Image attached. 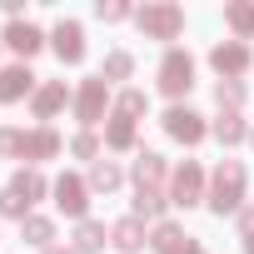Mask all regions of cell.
Listing matches in <instances>:
<instances>
[{
    "label": "cell",
    "instance_id": "1",
    "mask_svg": "<svg viewBox=\"0 0 254 254\" xmlns=\"http://www.w3.org/2000/svg\"><path fill=\"white\" fill-rule=\"evenodd\" d=\"M204 204H209V214H219V219H234L244 204H249V170H244V160H219L214 170H209V194H204Z\"/></svg>",
    "mask_w": 254,
    "mask_h": 254
},
{
    "label": "cell",
    "instance_id": "2",
    "mask_svg": "<svg viewBox=\"0 0 254 254\" xmlns=\"http://www.w3.org/2000/svg\"><path fill=\"white\" fill-rule=\"evenodd\" d=\"M135 30L170 50L185 35V5H175V0H145V5H135Z\"/></svg>",
    "mask_w": 254,
    "mask_h": 254
},
{
    "label": "cell",
    "instance_id": "3",
    "mask_svg": "<svg viewBox=\"0 0 254 254\" xmlns=\"http://www.w3.org/2000/svg\"><path fill=\"white\" fill-rule=\"evenodd\" d=\"M155 90L170 100V105H185V95L194 90V55L185 45H170L155 65Z\"/></svg>",
    "mask_w": 254,
    "mask_h": 254
},
{
    "label": "cell",
    "instance_id": "4",
    "mask_svg": "<svg viewBox=\"0 0 254 254\" xmlns=\"http://www.w3.org/2000/svg\"><path fill=\"white\" fill-rule=\"evenodd\" d=\"M110 110H115V90H110L100 75H85V80L75 85V105H70L75 125H80V130H100V125L110 120Z\"/></svg>",
    "mask_w": 254,
    "mask_h": 254
},
{
    "label": "cell",
    "instance_id": "5",
    "mask_svg": "<svg viewBox=\"0 0 254 254\" xmlns=\"http://www.w3.org/2000/svg\"><path fill=\"white\" fill-rule=\"evenodd\" d=\"M170 204L175 209H194V204H204V194H209V170L199 165V160H180L175 170H170Z\"/></svg>",
    "mask_w": 254,
    "mask_h": 254
},
{
    "label": "cell",
    "instance_id": "6",
    "mask_svg": "<svg viewBox=\"0 0 254 254\" xmlns=\"http://www.w3.org/2000/svg\"><path fill=\"white\" fill-rule=\"evenodd\" d=\"M160 130H165L175 145L194 150V145H204V140H209V120H204L194 105H170V110L160 115Z\"/></svg>",
    "mask_w": 254,
    "mask_h": 254
},
{
    "label": "cell",
    "instance_id": "7",
    "mask_svg": "<svg viewBox=\"0 0 254 254\" xmlns=\"http://www.w3.org/2000/svg\"><path fill=\"white\" fill-rule=\"evenodd\" d=\"M50 199H55V209L65 214V219H90V185H85V175H75V170H65V175H55L50 180Z\"/></svg>",
    "mask_w": 254,
    "mask_h": 254
},
{
    "label": "cell",
    "instance_id": "8",
    "mask_svg": "<svg viewBox=\"0 0 254 254\" xmlns=\"http://www.w3.org/2000/svg\"><path fill=\"white\" fill-rule=\"evenodd\" d=\"M0 45H5L15 60H25V65H30V60L50 45V30H40L35 20H10L5 30H0Z\"/></svg>",
    "mask_w": 254,
    "mask_h": 254
},
{
    "label": "cell",
    "instance_id": "9",
    "mask_svg": "<svg viewBox=\"0 0 254 254\" xmlns=\"http://www.w3.org/2000/svg\"><path fill=\"white\" fill-rule=\"evenodd\" d=\"M50 50H55V60L70 65V70L85 65V50H90V45H85V25L70 20V15H60V20L50 25Z\"/></svg>",
    "mask_w": 254,
    "mask_h": 254
},
{
    "label": "cell",
    "instance_id": "10",
    "mask_svg": "<svg viewBox=\"0 0 254 254\" xmlns=\"http://www.w3.org/2000/svg\"><path fill=\"white\" fill-rule=\"evenodd\" d=\"M75 105V85H65V80H40V90L30 95V120L35 125H50L55 115H65Z\"/></svg>",
    "mask_w": 254,
    "mask_h": 254
},
{
    "label": "cell",
    "instance_id": "11",
    "mask_svg": "<svg viewBox=\"0 0 254 254\" xmlns=\"http://www.w3.org/2000/svg\"><path fill=\"white\" fill-rule=\"evenodd\" d=\"M209 70L219 80H244V70H254V50L244 40H219L209 50Z\"/></svg>",
    "mask_w": 254,
    "mask_h": 254
},
{
    "label": "cell",
    "instance_id": "12",
    "mask_svg": "<svg viewBox=\"0 0 254 254\" xmlns=\"http://www.w3.org/2000/svg\"><path fill=\"white\" fill-rule=\"evenodd\" d=\"M40 90V75L25 65V60H10V65H0V105H30V95Z\"/></svg>",
    "mask_w": 254,
    "mask_h": 254
},
{
    "label": "cell",
    "instance_id": "13",
    "mask_svg": "<svg viewBox=\"0 0 254 254\" xmlns=\"http://www.w3.org/2000/svg\"><path fill=\"white\" fill-rule=\"evenodd\" d=\"M170 160L160 155V150H135V160H130V180H135V190H165L170 185Z\"/></svg>",
    "mask_w": 254,
    "mask_h": 254
},
{
    "label": "cell",
    "instance_id": "14",
    "mask_svg": "<svg viewBox=\"0 0 254 254\" xmlns=\"http://www.w3.org/2000/svg\"><path fill=\"white\" fill-rule=\"evenodd\" d=\"M65 155V140H60V130L55 125H30L25 130V165H45V160H60Z\"/></svg>",
    "mask_w": 254,
    "mask_h": 254
},
{
    "label": "cell",
    "instance_id": "15",
    "mask_svg": "<svg viewBox=\"0 0 254 254\" xmlns=\"http://www.w3.org/2000/svg\"><path fill=\"white\" fill-rule=\"evenodd\" d=\"M100 135H105V155H135L140 150V120H125V115L110 110Z\"/></svg>",
    "mask_w": 254,
    "mask_h": 254
},
{
    "label": "cell",
    "instance_id": "16",
    "mask_svg": "<svg viewBox=\"0 0 254 254\" xmlns=\"http://www.w3.org/2000/svg\"><path fill=\"white\" fill-rule=\"evenodd\" d=\"M150 249L155 254H194V234H185L180 219H165V224H150Z\"/></svg>",
    "mask_w": 254,
    "mask_h": 254
},
{
    "label": "cell",
    "instance_id": "17",
    "mask_svg": "<svg viewBox=\"0 0 254 254\" xmlns=\"http://www.w3.org/2000/svg\"><path fill=\"white\" fill-rule=\"evenodd\" d=\"M145 244H150V224H145V219L125 214V219L110 224V249H115V254H140Z\"/></svg>",
    "mask_w": 254,
    "mask_h": 254
},
{
    "label": "cell",
    "instance_id": "18",
    "mask_svg": "<svg viewBox=\"0 0 254 254\" xmlns=\"http://www.w3.org/2000/svg\"><path fill=\"white\" fill-rule=\"evenodd\" d=\"M249 130H254V125L244 120V110H219V115L209 120V135H214L224 150H234V145H249Z\"/></svg>",
    "mask_w": 254,
    "mask_h": 254
},
{
    "label": "cell",
    "instance_id": "19",
    "mask_svg": "<svg viewBox=\"0 0 254 254\" xmlns=\"http://www.w3.org/2000/svg\"><path fill=\"white\" fill-rule=\"evenodd\" d=\"M125 180H130V170H125L120 160H95V165L85 170V185H90V194H115Z\"/></svg>",
    "mask_w": 254,
    "mask_h": 254
},
{
    "label": "cell",
    "instance_id": "20",
    "mask_svg": "<svg viewBox=\"0 0 254 254\" xmlns=\"http://www.w3.org/2000/svg\"><path fill=\"white\" fill-rule=\"evenodd\" d=\"M130 214L145 219V224H165V219H170V190H135Z\"/></svg>",
    "mask_w": 254,
    "mask_h": 254
},
{
    "label": "cell",
    "instance_id": "21",
    "mask_svg": "<svg viewBox=\"0 0 254 254\" xmlns=\"http://www.w3.org/2000/svg\"><path fill=\"white\" fill-rule=\"evenodd\" d=\"M105 244H110L105 219H80L75 234H70V249H75V254H105Z\"/></svg>",
    "mask_w": 254,
    "mask_h": 254
},
{
    "label": "cell",
    "instance_id": "22",
    "mask_svg": "<svg viewBox=\"0 0 254 254\" xmlns=\"http://www.w3.org/2000/svg\"><path fill=\"white\" fill-rule=\"evenodd\" d=\"M100 80H105L110 90H115V85L125 90V80H135V55H130V50H120V45L105 50V60H100Z\"/></svg>",
    "mask_w": 254,
    "mask_h": 254
},
{
    "label": "cell",
    "instance_id": "23",
    "mask_svg": "<svg viewBox=\"0 0 254 254\" xmlns=\"http://www.w3.org/2000/svg\"><path fill=\"white\" fill-rule=\"evenodd\" d=\"M10 190L20 194V199H30V204H40V199H50V180L35 170V165H20L15 175H10Z\"/></svg>",
    "mask_w": 254,
    "mask_h": 254
},
{
    "label": "cell",
    "instance_id": "24",
    "mask_svg": "<svg viewBox=\"0 0 254 254\" xmlns=\"http://www.w3.org/2000/svg\"><path fill=\"white\" fill-rule=\"evenodd\" d=\"M224 25H229V40H254V0H229L224 5Z\"/></svg>",
    "mask_w": 254,
    "mask_h": 254
},
{
    "label": "cell",
    "instance_id": "25",
    "mask_svg": "<svg viewBox=\"0 0 254 254\" xmlns=\"http://www.w3.org/2000/svg\"><path fill=\"white\" fill-rule=\"evenodd\" d=\"M65 150H70V160H80V165H95V160H105V135H100V130H75Z\"/></svg>",
    "mask_w": 254,
    "mask_h": 254
},
{
    "label": "cell",
    "instance_id": "26",
    "mask_svg": "<svg viewBox=\"0 0 254 254\" xmlns=\"http://www.w3.org/2000/svg\"><path fill=\"white\" fill-rule=\"evenodd\" d=\"M20 244H30V249L60 244V239H55V219H50V214H30V219L20 224Z\"/></svg>",
    "mask_w": 254,
    "mask_h": 254
},
{
    "label": "cell",
    "instance_id": "27",
    "mask_svg": "<svg viewBox=\"0 0 254 254\" xmlns=\"http://www.w3.org/2000/svg\"><path fill=\"white\" fill-rule=\"evenodd\" d=\"M115 115H125V120H145V115H150V95L135 90V85L115 90Z\"/></svg>",
    "mask_w": 254,
    "mask_h": 254
},
{
    "label": "cell",
    "instance_id": "28",
    "mask_svg": "<svg viewBox=\"0 0 254 254\" xmlns=\"http://www.w3.org/2000/svg\"><path fill=\"white\" fill-rule=\"evenodd\" d=\"M214 105H219V110H244V105H249L244 80H214Z\"/></svg>",
    "mask_w": 254,
    "mask_h": 254
},
{
    "label": "cell",
    "instance_id": "29",
    "mask_svg": "<svg viewBox=\"0 0 254 254\" xmlns=\"http://www.w3.org/2000/svg\"><path fill=\"white\" fill-rule=\"evenodd\" d=\"M95 20L100 25H125V20H135V5L130 0H95Z\"/></svg>",
    "mask_w": 254,
    "mask_h": 254
},
{
    "label": "cell",
    "instance_id": "30",
    "mask_svg": "<svg viewBox=\"0 0 254 254\" xmlns=\"http://www.w3.org/2000/svg\"><path fill=\"white\" fill-rule=\"evenodd\" d=\"M30 214H35V204H30V199H20L10 185L0 190V219H15V224H25Z\"/></svg>",
    "mask_w": 254,
    "mask_h": 254
},
{
    "label": "cell",
    "instance_id": "31",
    "mask_svg": "<svg viewBox=\"0 0 254 254\" xmlns=\"http://www.w3.org/2000/svg\"><path fill=\"white\" fill-rule=\"evenodd\" d=\"M0 160H25V130L20 125H0Z\"/></svg>",
    "mask_w": 254,
    "mask_h": 254
},
{
    "label": "cell",
    "instance_id": "32",
    "mask_svg": "<svg viewBox=\"0 0 254 254\" xmlns=\"http://www.w3.org/2000/svg\"><path fill=\"white\" fill-rule=\"evenodd\" d=\"M234 229H239V239H244V244L254 239V204H244V209L234 214Z\"/></svg>",
    "mask_w": 254,
    "mask_h": 254
},
{
    "label": "cell",
    "instance_id": "33",
    "mask_svg": "<svg viewBox=\"0 0 254 254\" xmlns=\"http://www.w3.org/2000/svg\"><path fill=\"white\" fill-rule=\"evenodd\" d=\"M0 10H5V20H30L25 15V0H0Z\"/></svg>",
    "mask_w": 254,
    "mask_h": 254
},
{
    "label": "cell",
    "instance_id": "34",
    "mask_svg": "<svg viewBox=\"0 0 254 254\" xmlns=\"http://www.w3.org/2000/svg\"><path fill=\"white\" fill-rule=\"evenodd\" d=\"M40 254H75L70 244H50V249H40Z\"/></svg>",
    "mask_w": 254,
    "mask_h": 254
},
{
    "label": "cell",
    "instance_id": "35",
    "mask_svg": "<svg viewBox=\"0 0 254 254\" xmlns=\"http://www.w3.org/2000/svg\"><path fill=\"white\" fill-rule=\"evenodd\" d=\"M244 254H254V239H249V244H244Z\"/></svg>",
    "mask_w": 254,
    "mask_h": 254
},
{
    "label": "cell",
    "instance_id": "36",
    "mask_svg": "<svg viewBox=\"0 0 254 254\" xmlns=\"http://www.w3.org/2000/svg\"><path fill=\"white\" fill-rule=\"evenodd\" d=\"M249 150H254V130H249Z\"/></svg>",
    "mask_w": 254,
    "mask_h": 254
},
{
    "label": "cell",
    "instance_id": "37",
    "mask_svg": "<svg viewBox=\"0 0 254 254\" xmlns=\"http://www.w3.org/2000/svg\"><path fill=\"white\" fill-rule=\"evenodd\" d=\"M194 254H209V249H194Z\"/></svg>",
    "mask_w": 254,
    "mask_h": 254
}]
</instances>
